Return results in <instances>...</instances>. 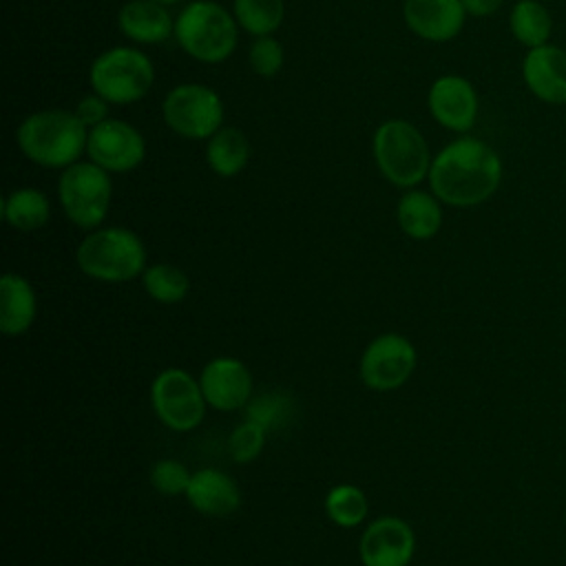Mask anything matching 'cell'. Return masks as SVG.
Returning a JSON list of instances; mask_svg holds the SVG:
<instances>
[{
    "mask_svg": "<svg viewBox=\"0 0 566 566\" xmlns=\"http://www.w3.org/2000/svg\"><path fill=\"white\" fill-rule=\"evenodd\" d=\"M502 181V159L482 139L462 135L447 144L429 168L431 192L449 206L471 208L486 201Z\"/></svg>",
    "mask_w": 566,
    "mask_h": 566,
    "instance_id": "obj_1",
    "label": "cell"
},
{
    "mask_svg": "<svg viewBox=\"0 0 566 566\" xmlns=\"http://www.w3.org/2000/svg\"><path fill=\"white\" fill-rule=\"evenodd\" d=\"M86 144L88 128L71 111H38L18 126L20 150L44 168H69L86 150Z\"/></svg>",
    "mask_w": 566,
    "mask_h": 566,
    "instance_id": "obj_2",
    "label": "cell"
},
{
    "mask_svg": "<svg viewBox=\"0 0 566 566\" xmlns=\"http://www.w3.org/2000/svg\"><path fill=\"white\" fill-rule=\"evenodd\" d=\"M80 270L104 283L133 281L146 270V248L128 228H97L77 245Z\"/></svg>",
    "mask_w": 566,
    "mask_h": 566,
    "instance_id": "obj_3",
    "label": "cell"
},
{
    "mask_svg": "<svg viewBox=\"0 0 566 566\" xmlns=\"http://www.w3.org/2000/svg\"><path fill=\"white\" fill-rule=\"evenodd\" d=\"M175 38L190 57L217 64L237 49V20L219 2L195 0L175 18Z\"/></svg>",
    "mask_w": 566,
    "mask_h": 566,
    "instance_id": "obj_4",
    "label": "cell"
},
{
    "mask_svg": "<svg viewBox=\"0 0 566 566\" xmlns=\"http://www.w3.org/2000/svg\"><path fill=\"white\" fill-rule=\"evenodd\" d=\"M374 159L387 181L411 188L429 177L431 155L422 133L407 119L382 122L371 139Z\"/></svg>",
    "mask_w": 566,
    "mask_h": 566,
    "instance_id": "obj_5",
    "label": "cell"
},
{
    "mask_svg": "<svg viewBox=\"0 0 566 566\" xmlns=\"http://www.w3.org/2000/svg\"><path fill=\"white\" fill-rule=\"evenodd\" d=\"M155 80L153 62L133 46H113L99 53L88 71L93 93L108 104H133L142 99Z\"/></svg>",
    "mask_w": 566,
    "mask_h": 566,
    "instance_id": "obj_6",
    "label": "cell"
},
{
    "mask_svg": "<svg viewBox=\"0 0 566 566\" xmlns=\"http://www.w3.org/2000/svg\"><path fill=\"white\" fill-rule=\"evenodd\" d=\"M113 184L108 170L93 161H75L60 175L57 197L71 223L95 230L108 214Z\"/></svg>",
    "mask_w": 566,
    "mask_h": 566,
    "instance_id": "obj_7",
    "label": "cell"
},
{
    "mask_svg": "<svg viewBox=\"0 0 566 566\" xmlns=\"http://www.w3.org/2000/svg\"><path fill=\"white\" fill-rule=\"evenodd\" d=\"M168 128L186 139H210L223 124V102L206 84H179L161 104Z\"/></svg>",
    "mask_w": 566,
    "mask_h": 566,
    "instance_id": "obj_8",
    "label": "cell"
},
{
    "mask_svg": "<svg viewBox=\"0 0 566 566\" xmlns=\"http://www.w3.org/2000/svg\"><path fill=\"white\" fill-rule=\"evenodd\" d=\"M150 405L155 416L172 431H192L206 413V398L199 380L186 369L168 367L150 385Z\"/></svg>",
    "mask_w": 566,
    "mask_h": 566,
    "instance_id": "obj_9",
    "label": "cell"
},
{
    "mask_svg": "<svg viewBox=\"0 0 566 566\" xmlns=\"http://www.w3.org/2000/svg\"><path fill=\"white\" fill-rule=\"evenodd\" d=\"M418 363L416 347L402 334L387 332L376 336L360 356V378L374 391L402 387Z\"/></svg>",
    "mask_w": 566,
    "mask_h": 566,
    "instance_id": "obj_10",
    "label": "cell"
},
{
    "mask_svg": "<svg viewBox=\"0 0 566 566\" xmlns=\"http://www.w3.org/2000/svg\"><path fill=\"white\" fill-rule=\"evenodd\" d=\"M88 159L108 172H128L146 157L142 133L122 119H104L88 130Z\"/></svg>",
    "mask_w": 566,
    "mask_h": 566,
    "instance_id": "obj_11",
    "label": "cell"
},
{
    "mask_svg": "<svg viewBox=\"0 0 566 566\" xmlns=\"http://www.w3.org/2000/svg\"><path fill=\"white\" fill-rule=\"evenodd\" d=\"M416 551L413 528L394 515L374 520L358 544L363 566H409Z\"/></svg>",
    "mask_w": 566,
    "mask_h": 566,
    "instance_id": "obj_12",
    "label": "cell"
},
{
    "mask_svg": "<svg viewBox=\"0 0 566 566\" xmlns=\"http://www.w3.org/2000/svg\"><path fill=\"white\" fill-rule=\"evenodd\" d=\"M199 385L208 407L217 411H234L252 398V376L248 367L232 356H217L199 374Z\"/></svg>",
    "mask_w": 566,
    "mask_h": 566,
    "instance_id": "obj_13",
    "label": "cell"
},
{
    "mask_svg": "<svg viewBox=\"0 0 566 566\" xmlns=\"http://www.w3.org/2000/svg\"><path fill=\"white\" fill-rule=\"evenodd\" d=\"M427 106L440 126L467 133L478 117V93L462 75H440L427 93Z\"/></svg>",
    "mask_w": 566,
    "mask_h": 566,
    "instance_id": "obj_14",
    "label": "cell"
},
{
    "mask_svg": "<svg viewBox=\"0 0 566 566\" xmlns=\"http://www.w3.org/2000/svg\"><path fill=\"white\" fill-rule=\"evenodd\" d=\"M522 80L539 102L566 104V49L555 44L528 49L522 60Z\"/></svg>",
    "mask_w": 566,
    "mask_h": 566,
    "instance_id": "obj_15",
    "label": "cell"
},
{
    "mask_svg": "<svg viewBox=\"0 0 566 566\" xmlns=\"http://www.w3.org/2000/svg\"><path fill=\"white\" fill-rule=\"evenodd\" d=\"M462 0H405L402 18L407 27L422 40L449 42L467 20Z\"/></svg>",
    "mask_w": 566,
    "mask_h": 566,
    "instance_id": "obj_16",
    "label": "cell"
},
{
    "mask_svg": "<svg viewBox=\"0 0 566 566\" xmlns=\"http://www.w3.org/2000/svg\"><path fill=\"white\" fill-rule=\"evenodd\" d=\"M186 497L195 511L208 517H226L241 506V491L234 478L210 467L192 473Z\"/></svg>",
    "mask_w": 566,
    "mask_h": 566,
    "instance_id": "obj_17",
    "label": "cell"
},
{
    "mask_svg": "<svg viewBox=\"0 0 566 566\" xmlns=\"http://www.w3.org/2000/svg\"><path fill=\"white\" fill-rule=\"evenodd\" d=\"M117 27L139 44H159L175 35V18L166 4L153 0H128L117 13Z\"/></svg>",
    "mask_w": 566,
    "mask_h": 566,
    "instance_id": "obj_18",
    "label": "cell"
},
{
    "mask_svg": "<svg viewBox=\"0 0 566 566\" xmlns=\"http://www.w3.org/2000/svg\"><path fill=\"white\" fill-rule=\"evenodd\" d=\"M38 314L33 285L20 274L0 279V329L7 336H20L31 329Z\"/></svg>",
    "mask_w": 566,
    "mask_h": 566,
    "instance_id": "obj_19",
    "label": "cell"
},
{
    "mask_svg": "<svg viewBox=\"0 0 566 566\" xmlns=\"http://www.w3.org/2000/svg\"><path fill=\"white\" fill-rule=\"evenodd\" d=\"M396 217H398L400 230L407 237L416 241L431 239L438 234L442 226L440 199L424 190H407L398 201Z\"/></svg>",
    "mask_w": 566,
    "mask_h": 566,
    "instance_id": "obj_20",
    "label": "cell"
},
{
    "mask_svg": "<svg viewBox=\"0 0 566 566\" xmlns=\"http://www.w3.org/2000/svg\"><path fill=\"white\" fill-rule=\"evenodd\" d=\"M250 159V142L243 130L221 126L206 144V161L219 177L239 175Z\"/></svg>",
    "mask_w": 566,
    "mask_h": 566,
    "instance_id": "obj_21",
    "label": "cell"
},
{
    "mask_svg": "<svg viewBox=\"0 0 566 566\" xmlns=\"http://www.w3.org/2000/svg\"><path fill=\"white\" fill-rule=\"evenodd\" d=\"M2 217L11 228L20 232L40 230L49 223L51 217L49 197L38 188H18L4 197Z\"/></svg>",
    "mask_w": 566,
    "mask_h": 566,
    "instance_id": "obj_22",
    "label": "cell"
},
{
    "mask_svg": "<svg viewBox=\"0 0 566 566\" xmlns=\"http://www.w3.org/2000/svg\"><path fill=\"white\" fill-rule=\"evenodd\" d=\"M509 29L522 46L535 49L548 44L553 18L539 0H517L509 13Z\"/></svg>",
    "mask_w": 566,
    "mask_h": 566,
    "instance_id": "obj_23",
    "label": "cell"
},
{
    "mask_svg": "<svg viewBox=\"0 0 566 566\" xmlns=\"http://www.w3.org/2000/svg\"><path fill=\"white\" fill-rule=\"evenodd\" d=\"M237 24L250 35H272L285 15L283 0H232Z\"/></svg>",
    "mask_w": 566,
    "mask_h": 566,
    "instance_id": "obj_24",
    "label": "cell"
},
{
    "mask_svg": "<svg viewBox=\"0 0 566 566\" xmlns=\"http://www.w3.org/2000/svg\"><path fill=\"white\" fill-rule=\"evenodd\" d=\"M142 281H144V290L148 292V296L164 305L184 301L190 290V281H188L186 272L170 263H155V265L146 268L142 274Z\"/></svg>",
    "mask_w": 566,
    "mask_h": 566,
    "instance_id": "obj_25",
    "label": "cell"
},
{
    "mask_svg": "<svg viewBox=\"0 0 566 566\" xmlns=\"http://www.w3.org/2000/svg\"><path fill=\"white\" fill-rule=\"evenodd\" d=\"M325 513L336 526L354 528L365 522L369 502L363 489L354 484H338L325 495Z\"/></svg>",
    "mask_w": 566,
    "mask_h": 566,
    "instance_id": "obj_26",
    "label": "cell"
},
{
    "mask_svg": "<svg viewBox=\"0 0 566 566\" xmlns=\"http://www.w3.org/2000/svg\"><path fill=\"white\" fill-rule=\"evenodd\" d=\"M292 416H294V400L279 389L252 396L250 402L245 405V418L261 424L268 433L281 427H287Z\"/></svg>",
    "mask_w": 566,
    "mask_h": 566,
    "instance_id": "obj_27",
    "label": "cell"
},
{
    "mask_svg": "<svg viewBox=\"0 0 566 566\" xmlns=\"http://www.w3.org/2000/svg\"><path fill=\"white\" fill-rule=\"evenodd\" d=\"M265 436H268V431L261 424L245 418L239 427H234V431L230 433V440H228L232 460L239 464L256 460L265 447Z\"/></svg>",
    "mask_w": 566,
    "mask_h": 566,
    "instance_id": "obj_28",
    "label": "cell"
},
{
    "mask_svg": "<svg viewBox=\"0 0 566 566\" xmlns=\"http://www.w3.org/2000/svg\"><path fill=\"white\" fill-rule=\"evenodd\" d=\"M190 480L192 473L188 471V467L170 458L155 462L150 469V484L161 495H186Z\"/></svg>",
    "mask_w": 566,
    "mask_h": 566,
    "instance_id": "obj_29",
    "label": "cell"
},
{
    "mask_svg": "<svg viewBox=\"0 0 566 566\" xmlns=\"http://www.w3.org/2000/svg\"><path fill=\"white\" fill-rule=\"evenodd\" d=\"M283 57H285L283 46L272 35L254 38V42L250 46V53H248L252 71L261 77H274L283 66Z\"/></svg>",
    "mask_w": 566,
    "mask_h": 566,
    "instance_id": "obj_30",
    "label": "cell"
},
{
    "mask_svg": "<svg viewBox=\"0 0 566 566\" xmlns=\"http://www.w3.org/2000/svg\"><path fill=\"white\" fill-rule=\"evenodd\" d=\"M73 113H75L77 119L91 130L93 126H97V124H102L104 119H108V102H106L102 95L91 93V95H84V97L77 102V106H75Z\"/></svg>",
    "mask_w": 566,
    "mask_h": 566,
    "instance_id": "obj_31",
    "label": "cell"
},
{
    "mask_svg": "<svg viewBox=\"0 0 566 566\" xmlns=\"http://www.w3.org/2000/svg\"><path fill=\"white\" fill-rule=\"evenodd\" d=\"M462 4H464L469 15L489 18L504 4V0H462Z\"/></svg>",
    "mask_w": 566,
    "mask_h": 566,
    "instance_id": "obj_32",
    "label": "cell"
},
{
    "mask_svg": "<svg viewBox=\"0 0 566 566\" xmlns=\"http://www.w3.org/2000/svg\"><path fill=\"white\" fill-rule=\"evenodd\" d=\"M153 2H159V4H177V2H181V0H153Z\"/></svg>",
    "mask_w": 566,
    "mask_h": 566,
    "instance_id": "obj_33",
    "label": "cell"
}]
</instances>
